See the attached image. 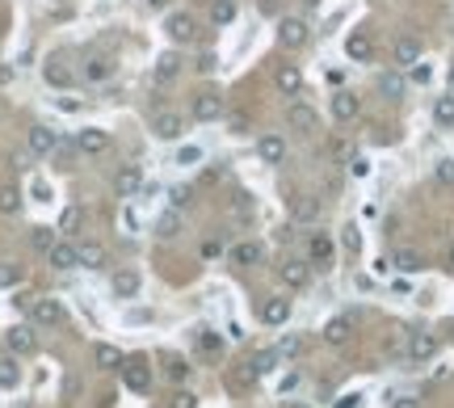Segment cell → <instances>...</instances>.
Instances as JSON below:
<instances>
[{
    "label": "cell",
    "mask_w": 454,
    "mask_h": 408,
    "mask_svg": "<svg viewBox=\"0 0 454 408\" xmlns=\"http://www.w3.org/2000/svg\"><path fill=\"white\" fill-rule=\"evenodd\" d=\"M438 333H425V328H416V333H408V362L416 366H425V362H433L438 358Z\"/></svg>",
    "instance_id": "cell-1"
},
{
    "label": "cell",
    "mask_w": 454,
    "mask_h": 408,
    "mask_svg": "<svg viewBox=\"0 0 454 408\" xmlns=\"http://www.w3.org/2000/svg\"><path fill=\"white\" fill-rule=\"evenodd\" d=\"M189 114H194V122H219L223 118V97L219 93H194Z\"/></svg>",
    "instance_id": "cell-2"
},
{
    "label": "cell",
    "mask_w": 454,
    "mask_h": 408,
    "mask_svg": "<svg viewBox=\"0 0 454 408\" xmlns=\"http://www.w3.org/2000/svg\"><path fill=\"white\" fill-rule=\"evenodd\" d=\"M30 312H34V324H38V328H59V324L68 320L63 303H59V299H46V295L30 303Z\"/></svg>",
    "instance_id": "cell-3"
},
{
    "label": "cell",
    "mask_w": 454,
    "mask_h": 408,
    "mask_svg": "<svg viewBox=\"0 0 454 408\" xmlns=\"http://www.w3.org/2000/svg\"><path fill=\"white\" fill-rule=\"evenodd\" d=\"M307 34H312V30H307L303 17H282V21H278V43L286 46V51H299V46L307 43Z\"/></svg>",
    "instance_id": "cell-4"
},
{
    "label": "cell",
    "mask_w": 454,
    "mask_h": 408,
    "mask_svg": "<svg viewBox=\"0 0 454 408\" xmlns=\"http://www.w3.org/2000/svg\"><path fill=\"white\" fill-rule=\"evenodd\" d=\"M257 366H253V358L248 362H236V366H227V375H223V383H227V392H253L257 387Z\"/></svg>",
    "instance_id": "cell-5"
},
{
    "label": "cell",
    "mask_w": 454,
    "mask_h": 408,
    "mask_svg": "<svg viewBox=\"0 0 454 408\" xmlns=\"http://www.w3.org/2000/svg\"><path fill=\"white\" fill-rule=\"evenodd\" d=\"M46 261H51V270H80V253L72 240H55L46 249Z\"/></svg>",
    "instance_id": "cell-6"
},
{
    "label": "cell",
    "mask_w": 454,
    "mask_h": 408,
    "mask_svg": "<svg viewBox=\"0 0 454 408\" xmlns=\"http://www.w3.org/2000/svg\"><path fill=\"white\" fill-rule=\"evenodd\" d=\"M4 345H9L13 354H34V350H38V333H34V324H13V328L4 333Z\"/></svg>",
    "instance_id": "cell-7"
},
{
    "label": "cell",
    "mask_w": 454,
    "mask_h": 408,
    "mask_svg": "<svg viewBox=\"0 0 454 408\" xmlns=\"http://www.w3.org/2000/svg\"><path fill=\"white\" fill-rule=\"evenodd\" d=\"M164 30H169V38L177 46L194 43V34H198V26H194V17L185 13V9H177V13H169V21H164Z\"/></svg>",
    "instance_id": "cell-8"
},
{
    "label": "cell",
    "mask_w": 454,
    "mask_h": 408,
    "mask_svg": "<svg viewBox=\"0 0 454 408\" xmlns=\"http://www.w3.org/2000/svg\"><path fill=\"white\" fill-rule=\"evenodd\" d=\"M278 278L299 291V286H307V278H312V261H307V257H290V261L278 266Z\"/></svg>",
    "instance_id": "cell-9"
},
{
    "label": "cell",
    "mask_w": 454,
    "mask_h": 408,
    "mask_svg": "<svg viewBox=\"0 0 454 408\" xmlns=\"http://www.w3.org/2000/svg\"><path fill=\"white\" fill-rule=\"evenodd\" d=\"M105 147H110V131H101V127L76 131V152H80V156H101Z\"/></svg>",
    "instance_id": "cell-10"
},
{
    "label": "cell",
    "mask_w": 454,
    "mask_h": 408,
    "mask_svg": "<svg viewBox=\"0 0 454 408\" xmlns=\"http://www.w3.org/2000/svg\"><path fill=\"white\" fill-rule=\"evenodd\" d=\"M358 114H362L358 93H349V89H337V93H332V118H337V122H354Z\"/></svg>",
    "instance_id": "cell-11"
},
{
    "label": "cell",
    "mask_w": 454,
    "mask_h": 408,
    "mask_svg": "<svg viewBox=\"0 0 454 408\" xmlns=\"http://www.w3.org/2000/svg\"><path fill=\"white\" fill-rule=\"evenodd\" d=\"M152 135L156 139H181L185 135V118L173 114V110H160V114L152 118Z\"/></svg>",
    "instance_id": "cell-12"
},
{
    "label": "cell",
    "mask_w": 454,
    "mask_h": 408,
    "mask_svg": "<svg viewBox=\"0 0 454 408\" xmlns=\"http://www.w3.org/2000/svg\"><path fill=\"white\" fill-rule=\"evenodd\" d=\"M354 324H358V316H354V312L332 316L328 324H324V341H328V345H345V341L354 337Z\"/></svg>",
    "instance_id": "cell-13"
},
{
    "label": "cell",
    "mask_w": 454,
    "mask_h": 408,
    "mask_svg": "<svg viewBox=\"0 0 454 408\" xmlns=\"http://www.w3.org/2000/svg\"><path fill=\"white\" fill-rule=\"evenodd\" d=\"M257 316H261V324H270V328H282V324L290 320V299L273 295V299H265V303L257 308Z\"/></svg>",
    "instance_id": "cell-14"
},
{
    "label": "cell",
    "mask_w": 454,
    "mask_h": 408,
    "mask_svg": "<svg viewBox=\"0 0 454 408\" xmlns=\"http://www.w3.org/2000/svg\"><path fill=\"white\" fill-rule=\"evenodd\" d=\"M286 122H290L295 131H303V135H307V131H316V127H320V114L312 110V105H307V101H290V110H286Z\"/></svg>",
    "instance_id": "cell-15"
},
{
    "label": "cell",
    "mask_w": 454,
    "mask_h": 408,
    "mask_svg": "<svg viewBox=\"0 0 454 408\" xmlns=\"http://www.w3.org/2000/svg\"><path fill=\"white\" fill-rule=\"evenodd\" d=\"M181 227H185V211H181V206H173V202L156 215V236H164V240L181 236Z\"/></svg>",
    "instance_id": "cell-16"
},
{
    "label": "cell",
    "mask_w": 454,
    "mask_h": 408,
    "mask_svg": "<svg viewBox=\"0 0 454 408\" xmlns=\"http://www.w3.org/2000/svg\"><path fill=\"white\" fill-rule=\"evenodd\" d=\"M320 211H324V206H320L316 194H299V198H290V219H295V224H316Z\"/></svg>",
    "instance_id": "cell-17"
},
{
    "label": "cell",
    "mask_w": 454,
    "mask_h": 408,
    "mask_svg": "<svg viewBox=\"0 0 454 408\" xmlns=\"http://www.w3.org/2000/svg\"><path fill=\"white\" fill-rule=\"evenodd\" d=\"M374 89H379L383 101H400V97L408 93V80H404L400 72H379V76H374Z\"/></svg>",
    "instance_id": "cell-18"
},
{
    "label": "cell",
    "mask_w": 454,
    "mask_h": 408,
    "mask_svg": "<svg viewBox=\"0 0 454 408\" xmlns=\"http://www.w3.org/2000/svg\"><path fill=\"white\" fill-rule=\"evenodd\" d=\"M26 147H30L34 156H51V152L59 147V135H55L51 127H30V131H26Z\"/></svg>",
    "instance_id": "cell-19"
},
{
    "label": "cell",
    "mask_w": 454,
    "mask_h": 408,
    "mask_svg": "<svg viewBox=\"0 0 454 408\" xmlns=\"http://www.w3.org/2000/svg\"><path fill=\"white\" fill-rule=\"evenodd\" d=\"M43 80L51 85V89H68V85L76 80V72H72V68L55 55V59H46V63H43Z\"/></svg>",
    "instance_id": "cell-20"
},
{
    "label": "cell",
    "mask_w": 454,
    "mask_h": 408,
    "mask_svg": "<svg viewBox=\"0 0 454 408\" xmlns=\"http://www.w3.org/2000/svg\"><path fill=\"white\" fill-rule=\"evenodd\" d=\"M273 85H278L282 97H299V89H303V72H299L295 63H282V68L273 72Z\"/></svg>",
    "instance_id": "cell-21"
},
{
    "label": "cell",
    "mask_w": 454,
    "mask_h": 408,
    "mask_svg": "<svg viewBox=\"0 0 454 408\" xmlns=\"http://www.w3.org/2000/svg\"><path fill=\"white\" fill-rule=\"evenodd\" d=\"M152 76H156V85H173V80L181 76V55H177V51H164V55L156 59Z\"/></svg>",
    "instance_id": "cell-22"
},
{
    "label": "cell",
    "mask_w": 454,
    "mask_h": 408,
    "mask_svg": "<svg viewBox=\"0 0 454 408\" xmlns=\"http://www.w3.org/2000/svg\"><path fill=\"white\" fill-rule=\"evenodd\" d=\"M139 185H143L139 164H127V169H118V173H114V194H118V198H135Z\"/></svg>",
    "instance_id": "cell-23"
},
{
    "label": "cell",
    "mask_w": 454,
    "mask_h": 408,
    "mask_svg": "<svg viewBox=\"0 0 454 408\" xmlns=\"http://www.w3.org/2000/svg\"><path fill=\"white\" fill-rule=\"evenodd\" d=\"M257 156H261V164H282V160H286V139L282 135H261L257 139Z\"/></svg>",
    "instance_id": "cell-24"
},
{
    "label": "cell",
    "mask_w": 454,
    "mask_h": 408,
    "mask_svg": "<svg viewBox=\"0 0 454 408\" xmlns=\"http://www.w3.org/2000/svg\"><path fill=\"white\" fill-rule=\"evenodd\" d=\"M261 257H265V249H261L257 240H240V244L227 253L231 266H261Z\"/></svg>",
    "instance_id": "cell-25"
},
{
    "label": "cell",
    "mask_w": 454,
    "mask_h": 408,
    "mask_svg": "<svg viewBox=\"0 0 454 408\" xmlns=\"http://www.w3.org/2000/svg\"><path fill=\"white\" fill-rule=\"evenodd\" d=\"M93 362H97V370H122V350L118 345H110V341H97L93 345Z\"/></svg>",
    "instance_id": "cell-26"
},
{
    "label": "cell",
    "mask_w": 454,
    "mask_h": 408,
    "mask_svg": "<svg viewBox=\"0 0 454 408\" xmlns=\"http://www.w3.org/2000/svg\"><path fill=\"white\" fill-rule=\"evenodd\" d=\"M345 55H349L354 63H366V59L374 55V38H370L366 30H354V34L345 38Z\"/></svg>",
    "instance_id": "cell-27"
},
{
    "label": "cell",
    "mask_w": 454,
    "mask_h": 408,
    "mask_svg": "<svg viewBox=\"0 0 454 408\" xmlns=\"http://www.w3.org/2000/svg\"><path fill=\"white\" fill-rule=\"evenodd\" d=\"M122 383H127L131 392H147V387H152V366H143V362H122Z\"/></svg>",
    "instance_id": "cell-28"
},
{
    "label": "cell",
    "mask_w": 454,
    "mask_h": 408,
    "mask_svg": "<svg viewBox=\"0 0 454 408\" xmlns=\"http://www.w3.org/2000/svg\"><path fill=\"white\" fill-rule=\"evenodd\" d=\"M76 253H80V270H101V266L110 261L105 244H97V240H85V244H76Z\"/></svg>",
    "instance_id": "cell-29"
},
{
    "label": "cell",
    "mask_w": 454,
    "mask_h": 408,
    "mask_svg": "<svg viewBox=\"0 0 454 408\" xmlns=\"http://www.w3.org/2000/svg\"><path fill=\"white\" fill-rule=\"evenodd\" d=\"M307 261H312V266H328V261H332V240H328L324 231H312V236H307Z\"/></svg>",
    "instance_id": "cell-30"
},
{
    "label": "cell",
    "mask_w": 454,
    "mask_h": 408,
    "mask_svg": "<svg viewBox=\"0 0 454 408\" xmlns=\"http://www.w3.org/2000/svg\"><path fill=\"white\" fill-rule=\"evenodd\" d=\"M110 286H114V295H118V299H135L139 286H143V278H139V270H118Z\"/></svg>",
    "instance_id": "cell-31"
},
{
    "label": "cell",
    "mask_w": 454,
    "mask_h": 408,
    "mask_svg": "<svg viewBox=\"0 0 454 408\" xmlns=\"http://www.w3.org/2000/svg\"><path fill=\"white\" fill-rule=\"evenodd\" d=\"M391 59H396V68H412L416 59H421V43L416 38H396V46H391Z\"/></svg>",
    "instance_id": "cell-32"
},
{
    "label": "cell",
    "mask_w": 454,
    "mask_h": 408,
    "mask_svg": "<svg viewBox=\"0 0 454 408\" xmlns=\"http://www.w3.org/2000/svg\"><path fill=\"white\" fill-rule=\"evenodd\" d=\"M236 0H211V26H219V30H227L231 21H236Z\"/></svg>",
    "instance_id": "cell-33"
},
{
    "label": "cell",
    "mask_w": 454,
    "mask_h": 408,
    "mask_svg": "<svg viewBox=\"0 0 454 408\" xmlns=\"http://www.w3.org/2000/svg\"><path fill=\"white\" fill-rule=\"evenodd\" d=\"M80 224H85V211L80 206H63V215H59V236H72V231H80Z\"/></svg>",
    "instance_id": "cell-34"
},
{
    "label": "cell",
    "mask_w": 454,
    "mask_h": 408,
    "mask_svg": "<svg viewBox=\"0 0 454 408\" xmlns=\"http://www.w3.org/2000/svg\"><path fill=\"white\" fill-rule=\"evenodd\" d=\"M433 122H438V127H454V93H446V97L433 101Z\"/></svg>",
    "instance_id": "cell-35"
},
{
    "label": "cell",
    "mask_w": 454,
    "mask_h": 408,
    "mask_svg": "<svg viewBox=\"0 0 454 408\" xmlns=\"http://www.w3.org/2000/svg\"><path fill=\"white\" fill-rule=\"evenodd\" d=\"M391 266L400 273H416V270H425V261H421V253H412V249H400L396 257H391Z\"/></svg>",
    "instance_id": "cell-36"
},
{
    "label": "cell",
    "mask_w": 454,
    "mask_h": 408,
    "mask_svg": "<svg viewBox=\"0 0 454 408\" xmlns=\"http://www.w3.org/2000/svg\"><path fill=\"white\" fill-rule=\"evenodd\" d=\"M17 383H21V366H17V358H0V387L13 392Z\"/></svg>",
    "instance_id": "cell-37"
},
{
    "label": "cell",
    "mask_w": 454,
    "mask_h": 408,
    "mask_svg": "<svg viewBox=\"0 0 454 408\" xmlns=\"http://www.w3.org/2000/svg\"><path fill=\"white\" fill-rule=\"evenodd\" d=\"M21 211V189L17 185H0V215H17Z\"/></svg>",
    "instance_id": "cell-38"
},
{
    "label": "cell",
    "mask_w": 454,
    "mask_h": 408,
    "mask_svg": "<svg viewBox=\"0 0 454 408\" xmlns=\"http://www.w3.org/2000/svg\"><path fill=\"white\" fill-rule=\"evenodd\" d=\"M110 72H114V63H110V59H89V63H85V80H89V85H101Z\"/></svg>",
    "instance_id": "cell-39"
},
{
    "label": "cell",
    "mask_w": 454,
    "mask_h": 408,
    "mask_svg": "<svg viewBox=\"0 0 454 408\" xmlns=\"http://www.w3.org/2000/svg\"><path fill=\"white\" fill-rule=\"evenodd\" d=\"M341 244H345V253H362V231H358V224L341 227Z\"/></svg>",
    "instance_id": "cell-40"
},
{
    "label": "cell",
    "mask_w": 454,
    "mask_h": 408,
    "mask_svg": "<svg viewBox=\"0 0 454 408\" xmlns=\"http://www.w3.org/2000/svg\"><path fill=\"white\" fill-rule=\"evenodd\" d=\"M278 358H282V354H278V345H273V350H261V354H253V366H257V375H270L273 366H278Z\"/></svg>",
    "instance_id": "cell-41"
},
{
    "label": "cell",
    "mask_w": 454,
    "mask_h": 408,
    "mask_svg": "<svg viewBox=\"0 0 454 408\" xmlns=\"http://www.w3.org/2000/svg\"><path fill=\"white\" fill-rule=\"evenodd\" d=\"M17 282H21V266L17 261H0V291H9Z\"/></svg>",
    "instance_id": "cell-42"
},
{
    "label": "cell",
    "mask_w": 454,
    "mask_h": 408,
    "mask_svg": "<svg viewBox=\"0 0 454 408\" xmlns=\"http://www.w3.org/2000/svg\"><path fill=\"white\" fill-rule=\"evenodd\" d=\"M55 240H59V231H51V227H34V231H30V244H34L38 253H46Z\"/></svg>",
    "instance_id": "cell-43"
},
{
    "label": "cell",
    "mask_w": 454,
    "mask_h": 408,
    "mask_svg": "<svg viewBox=\"0 0 454 408\" xmlns=\"http://www.w3.org/2000/svg\"><path fill=\"white\" fill-rule=\"evenodd\" d=\"M278 354H282V358H295V354H303V337H299V333L282 337V341H278Z\"/></svg>",
    "instance_id": "cell-44"
},
{
    "label": "cell",
    "mask_w": 454,
    "mask_h": 408,
    "mask_svg": "<svg viewBox=\"0 0 454 408\" xmlns=\"http://www.w3.org/2000/svg\"><path fill=\"white\" fill-rule=\"evenodd\" d=\"M202 156H206V152H202V147L194 143V147H181V152H177V164H185V169H194V164H202Z\"/></svg>",
    "instance_id": "cell-45"
},
{
    "label": "cell",
    "mask_w": 454,
    "mask_h": 408,
    "mask_svg": "<svg viewBox=\"0 0 454 408\" xmlns=\"http://www.w3.org/2000/svg\"><path fill=\"white\" fill-rule=\"evenodd\" d=\"M198 345H202L206 354H219V350H223V341H219L211 328H198Z\"/></svg>",
    "instance_id": "cell-46"
},
{
    "label": "cell",
    "mask_w": 454,
    "mask_h": 408,
    "mask_svg": "<svg viewBox=\"0 0 454 408\" xmlns=\"http://www.w3.org/2000/svg\"><path fill=\"white\" fill-rule=\"evenodd\" d=\"M118 227H122V236H135V231H139V215L122 206V211H118Z\"/></svg>",
    "instance_id": "cell-47"
},
{
    "label": "cell",
    "mask_w": 454,
    "mask_h": 408,
    "mask_svg": "<svg viewBox=\"0 0 454 408\" xmlns=\"http://www.w3.org/2000/svg\"><path fill=\"white\" fill-rule=\"evenodd\" d=\"M169 379H173V383H185V379H189V362H185V358H169Z\"/></svg>",
    "instance_id": "cell-48"
},
{
    "label": "cell",
    "mask_w": 454,
    "mask_h": 408,
    "mask_svg": "<svg viewBox=\"0 0 454 408\" xmlns=\"http://www.w3.org/2000/svg\"><path fill=\"white\" fill-rule=\"evenodd\" d=\"M433 173H438V182H442V185H454V160H450V156H442Z\"/></svg>",
    "instance_id": "cell-49"
},
{
    "label": "cell",
    "mask_w": 454,
    "mask_h": 408,
    "mask_svg": "<svg viewBox=\"0 0 454 408\" xmlns=\"http://www.w3.org/2000/svg\"><path fill=\"white\" fill-rule=\"evenodd\" d=\"M169 408H198V396H194V392H173Z\"/></svg>",
    "instance_id": "cell-50"
},
{
    "label": "cell",
    "mask_w": 454,
    "mask_h": 408,
    "mask_svg": "<svg viewBox=\"0 0 454 408\" xmlns=\"http://www.w3.org/2000/svg\"><path fill=\"white\" fill-rule=\"evenodd\" d=\"M412 80H416V85H429V80H433V68L416 59V63H412Z\"/></svg>",
    "instance_id": "cell-51"
},
{
    "label": "cell",
    "mask_w": 454,
    "mask_h": 408,
    "mask_svg": "<svg viewBox=\"0 0 454 408\" xmlns=\"http://www.w3.org/2000/svg\"><path fill=\"white\" fill-rule=\"evenodd\" d=\"M349 173H354V177H366V173H370V160H366V156H354V160H349Z\"/></svg>",
    "instance_id": "cell-52"
},
{
    "label": "cell",
    "mask_w": 454,
    "mask_h": 408,
    "mask_svg": "<svg viewBox=\"0 0 454 408\" xmlns=\"http://www.w3.org/2000/svg\"><path fill=\"white\" fill-rule=\"evenodd\" d=\"M173 206H189V189H185V185H173Z\"/></svg>",
    "instance_id": "cell-53"
},
{
    "label": "cell",
    "mask_w": 454,
    "mask_h": 408,
    "mask_svg": "<svg viewBox=\"0 0 454 408\" xmlns=\"http://www.w3.org/2000/svg\"><path fill=\"white\" fill-rule=\"evenodd\" d=\"M215 68H219V59H215V55H202V59H198V72H206V76H211Z\"/></svg>",
    "instance_id": "cell-54"
},
{
    "label": "cell",
    "mask_w": 454,
    "mask_h": 408,
    "mask_svg": "<svg viewBox=\"0 0 454 408\" xmlns=\"http://www.w3.org/2000/svg\"><path fill=\"white\" fill-rule=\"evenodd\" d=\"M227 122H231V131H236V135H244V131H248V118H244V114H231Z\"/></svg>",
    "instance_id": "cell-55"
},
{
    "label": "cell",
    "mask_w": 454,
    "mask_h": 408,
    "mask_svg": "<svg viewBox=\"0 0 454 408\" xmlns=\"http://www.w3.org/2000/svg\"><path fill=\"white\" fill-rule=\"evenodd\" d=\"M391 408H421V400H416V396H396Z\"/></svg>",
    "instance_id": "cell-56"
},
{
    "label": "cell",
    "mask_w": 454,
    "mask_h": 408,
    "mask_svg": "<svg viewBox=\"0 0 454 408\" xmlns=\"http://www.w3.org/2000/svg\"><path fill=\"white\" fill-rule=\"evenodd\" d=\"M362 404V396H358V392H349V396H341V400H337V408H358Z\"/></svg>",
    "instance_id": "cell-57"
},
{
    "label": "cell",
    "mask_w": 454,
    "mask_h": 408,
    "mask_svg": "<svg viewBox=\"0 0 454 408\" xmlns=\"http://www.w3.org/2000/svg\"><path fill=\"white\" fill-rule=\"evenodd\" d=\"M332 152H337V156H354V147H349L345 139H337V143H332Z\"/></svg>",
    "instance_id": "cell-58"
},
{
    "label": "cell",
    "mask_w": 454,
    "mask_h": 408,
    "mask_svg": "<svg viewBox=\"0 0 454 408\" xmlns=\"http://www.w3.org/2000/svg\"><path fill=\"white\" fill-rule=\"evenodd\" d=\"M286 408H312V404H303V400H290V404H286Z\"/></svg>",
    "instance_id": "cell-59"
},
{
    "label": "cell",
    "mask_w": 454,
    "mask_h": 408,
    "mask_svg": "<svg viewBox=\"0 0 454 408\" xmlns=\"http://www.w3.org/2000/svg\"><path fill=\"white\" fill-rule=\"evenodd\" d=\"M303 4H307V9H316V4H320V0H303Z\"/></svg>",
    "instance_id": "cell-60"
},
{
    "label": "cell",
    "mask_w": 454,
    "mask_h": 408,
    "mask_svg": "<svg viewBox=\"0 0 454 408\" xmlns=\"http://www.w3.org/2000/svg\"><path fill=\"white\" fill-rule=\"evenodd\" d=\"M450 270H454V244H450Z\"/></svg>",
    "instance_id": "cell-61"
},
{
    "label": "cell",
    "mask_w": 454,
    "mask_h": 408,
    "mask_svg": "<svg viewBox=\"0 0 454 408\" xmlns=\"http://www.w3.org/2000/svg\"><path fill=\"white\" fill-rule=\"evenodd\" d=\"M450 93H454V68H450Z\"/></svg>",
    "instance_id": "cell-62"
},
{
    "label": "cell",
    "mask_w": 454,
    "mask_h": 408,
    "mask_svg": "<svg viewBox=\"0 0 454 408\" xmlns=\"http://www.w3.org/2000/svg\"><path fill=\"white\" fill-rule=\"evenodd\" d=\"M152 4H160V0H152Z\"/></svg>",
    "instance_id": "cell-63"
}]
</instances>
